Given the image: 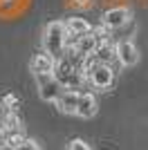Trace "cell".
<instances>
[{
	"label": "cell",
	"mask_w": 148,
	"mask_h": 150,
	"mask_svg": "<svg viewBox=\"0 0 148 150\" xmlns=\"http://www.w3.org/2000/svg\"><path fill=\"white\" fill-rule=\"evenodd\" d=\"M68 31H65V23L63 20H52L43 29V52L54 58H61L65 52V43H68Z\"/></svg>",
	"instance_id": "6da1fadb"
},
{
	"label": "cell",
	"mask_w": 148,
	"mask_h": 150,
	"mask_svg": "<svg viewBox=\"0 0 148 150\" xmlns=\"http://www.w3.org/2000/svg\"><path fill=\"white\" fill-rule=\"evenodd\" d=\"M52 76L61 83L63 90H81L85 85V76L81 74V69L74 65L68 58H56L54 61V69H52Z\"/></svg>",
	"instance_id": "7a4b0ae2"
},
{
	"label": "cell",
	"mask_w": 148,
	"mask_h": 150,
	"mask_svg": "<svg viewBox=\"0 0 148 150\" xmlns=\"http://www.w3.org/2000/svg\"><path fill=\"white\" fill-rule=\"evenodd\" d=\"M85 83H90L97 92H105L115 85V69L105 63H92V67L85 72Z\"/></svg>",
	"instance_id": "3957f363"
},
{
	"label": "cell",
	"mask_w": 148,
	"mask_h": 150,
	"mask_svg": "<svg viewBox=\"0 0 148 150\" xmlns=\"http://www.w3.org/2000/svg\"><path fill=\"white\" fill-rule=\"evenodd\" d=\"M36 88H38V96L45 101V103H54L56 96L63 92L61 83L56 81L52 74H36Z\"/></svg>",
	"instance_id": "277c9868"
},
{
	"label": "cell",
	"mask_w": 148,
	"mask_h": 150,
	"mask_svg": "<svg viewBox=\"0 0 148 150\" xmlns=\"http://www.w3.org/2000/svg\"><path fill=\"white\" fill-rule=\"evenodd\" d=\"M130 18H132V11H130L128 7H110V9L103 11L101 23L108 29H121V27H126L130 23Z\"/></svg>",
	"instance_id": "5b68a950"
},
{
	"label": "cell",
	"mask_w": 148,
	"mask_h": 150,
	"mask_svg": "<svg viewBox=\"0 0 148 150\" xmlns=\"http://www.w3.org/2000/svg\"><path fill=\"white\" fill-rule=\"evenodd\" d=\"M142 54H139V47H137L130 38L117 43V63L121 67H135L137 63H139Z\"/></svg>",
	"instance_id": "8992f818"
},
{
	"label": "cell",
	"mask_w": 148,
	"mask_h": 150,
	"mask_svg": "<svg viewBox=\"0 0 148 150\" xmlns=\"http://www.w3.org/2000/svg\"><path fill=\"white\" fill-rule=\"evenodd\" d=\"M99 112V101L92 92H79V101H76V117L81 119H92Z\"/></svg>",
	"instance_id": "52a82bcc"
},
{
	"label": "cell",
	"mask_w": 148,
	"mask_h": 150,
	"mask_svg": "<svg viewBox=\"0 0 148 150\" xmlns=\"http://www.w3.org/2000/svg\"><path fill=\"white\" fill-rule=\"evenodd\" d=\"M94 58L99 63H105V65H112V63L117 61V43H112L110 38H103V40H99L97 47H94Z\"/></svg>",
	"instance_id": "ba28073f"
},
{
	"label": "cell",
	"mask_w": 148,
	"mask_h": 150,
	"mask_svg": "<svg viewBox=\"0 0 148 150\" xmlns=\"http://www.w3.org/2000/svg\"><path fill=\"white\" fill-rule=\"evenodd\" d=\"M76 101H79V90H63L56 96L54 105L58 108L61 114H74L76 112Z\"/></svg>",
	"instance_id": "9c48e42d"
},
{
	"label": "cell",
	"mask_w": 148,
	"mask_h": 150,
	"mask_svg": "<svg viewBox=\"0 0 148 150\" xmlns=\"http://www.w3.org/2000/svg\"><path fill=\"white\" fill-rule=\"evenodd\" d=\"M54 56H49V54H45V52H41V54H34L29 61V72L34 76L36 74H52V69H54Z\"/></svg>",
	"instance_id": "30bf717a"
},
{
	"label": "cell",
	"mask_w": 148,
	"mask_h": 150,
	"mask_svg": "<svg viewBox=\"0 0 148 150\" xmlns=\"http://www.w3.org/2000/svg\"><path fill=\"white\" fill-rule=\"evenodd\" d=\"M65 31H68V36H81V34H88V31H92V25L88 23L85 18H79V16H72V18L65 20Z\"/></svg>",
	"instance_id": "8fae6325"
},
{
	"label": "cell",
	"mask_w": 148,
	"mask_h": 150,
	"mask_svg": "<svg viewBox=\"0 0 148 150\" xmlns=\"http://www.w3.org/2000/svg\"><path fill=\"white\" fill-rule=\"evenodd\" d=\"M2 125L7 130H23V119L16 110H5L2 112Z\"/></svg>",
	"instance_id": "7c38bea8"
},
{
	"label": "cell",
	"mask_w": 148,
	"mask_h": 150,
	"mask_svg": "<svg viewBox=\"0 0 148 150\" xmlns=\"http://www.w3.org/2000/svg\"><path fill=\"white\" fill-rule=\"evenodd\" d=\"M25 139H27V137L23 134V130H9V137H7V148L18 150L20 146H23Z\"/></svg>",
	"instance_id": "4fadbf2b"
},
{
	"label": "cell",
	"mask_w": 148,
	"mask_h": 150,
	"mask_svg": "<svg viewBox=\"0 0 148 150\" xmlns=\"http://www.w3.org/2000/svg\"><path fill=\"white\" fill-rule=\"evenodd\" d=\"M0 105L5 108V110H16V105H18V96L16 94H5L2 99H0Z\"/></svg>",
	"instance_id": "5bb4252c"
},
{
	"label": "cell",
	"mask_w": 148,
	"mask_h": 150,
	"mask_svg": "<svg viewBox=\"0 0 148 150\" xmlns=\"http://www.w3.org/2000/svg\"><path fill=\"white\" fill-rule=\"evenodd\" d=\"M68 150H92V148H90V144L85 139H72L68 144Z\"/></svg>",
	"instance_id": "9a60e30c"
},
{
	"label": "cell",
	"mask_w": 148,
	"mask_h": 150,
	"mask_svg": "<svg viewBox=\"0 0 148 150\" xmlns=\"http://www.w3.org/2000/svg\"><path fill=\"white\" fill-rule=\"evenodd\" d=\"M18 150H41V144H38L36 139H25Z\"/></svg>",
	"instance_id": "2e32d148"
},
{
	"label": "cell",
	"mask_w": 148,
	"mask_h": 150,
	"mask_svg": "<svg viewBox=\"0 0 148 150\" xmlns=\"http://www.w3.org/2000/svg\"><path fill=\"white\" fill-rule=\"evenodd\" d=\"M7 137H9V130H7L5 125H0V150L7 148Z\"/></svg>",
	"instance_id": "e0dca14e"
},
{
	"label": "cell",
	"mask_w": 148,
	"mask_h": 150,
	"mask_svg": "<svg viewBox=\"0 0 148 150\" xmlns=\"http://www.w3.org/2000/svg\"><path fill=\"white\" fill-rule=\"evenodd\" d=\"M74 2H76L79 7H90L92 5V0H74Z\"/></svg>",
	"instance_id": "ac0fdd59"
},
{
	"label": "cell",
	"mask_w": 148,
	"mask_h": 150,
	"mask_svg": "<svg viewBox=\"0 0 148 150\" xmlns=\"http://www.w3.org/2000/svg\"><path fill=\"white\" fill-rule=\"evenodd\" d=\"M5 2H11V0H5Z\"/></svg>",
	"instance_id": "d6986e66"
}]
</instances>
